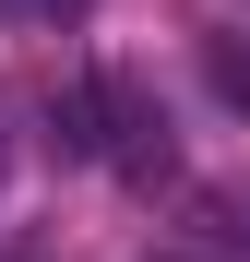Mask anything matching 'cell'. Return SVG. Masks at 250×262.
Segmentation results:
<instances>
[{"mask_svg": "<svg viewBox=\"0 0 250 262\" xmlns=\"http://www.w3.org/2000/svg\"><path fill=\"white\" fill-rule=\"evenodd\" d=\"M143 262H191V250H143Z\"/></svg>", "mask_w": 250, "mask_h": 262, "instance_id": "4", "label": "cell"}, {"mask_svg": "<svg viewBox=\"0 0 250 262\" xmlns=\"http://www.w3.org/2000/svg\"><path fill=\"white\" fill-rule=\"evenodd\" d=\"M0 12H12V24H72L83 0H0Z\"/></svg>", "mask_w": 250, "mask_h": 262, "instance_id": "2", "label": "cell"}, {"mask_svg": "<svg viewBox=\"0 0 250 262\" xmlns=\"http://www.w3.org/2000/svg\"><path fill=\"white\" fill-rule=\"evenodd\" d=\"M215 227H226V238L250 250V191H226V203H215Z\"/></svg>", "mask_w": 250, "mask_h": 262, "instance_id": "3", "label": "cell"}, {"mask_svg": "<svg viewBox=\"0 0 250 262\" xmlns=\"http://www.w3.org/2000/svg\"><path fill=\"white\" fill-rule=\"evenodd\" d=\"M83 131H96V155H119L131 179H167V155H179V143H167V107L143 96L131 72H96V119H83Z\"/></svg>", "mask_w": 250, "mask_h": 262, "instance_id": "1", "label": "cell"}]
</instances>
